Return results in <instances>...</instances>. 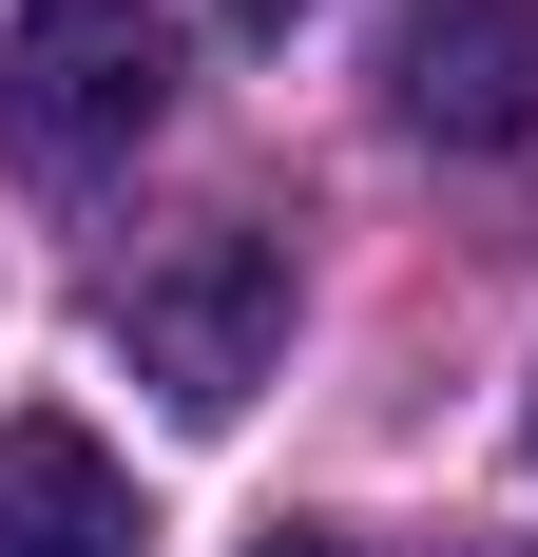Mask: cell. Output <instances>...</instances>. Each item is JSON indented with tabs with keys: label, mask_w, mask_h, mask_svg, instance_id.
Masks as SVG:
<instances>
[{
	"label": "cell",
	"mask_w": 538,
	"mask_h": 557,
	"mask_svg": "<svg viewBox=\"0 0 538 557\" xmlns=\"http://www.w3.org/2000/svg\"><path fill=\"white\" fill-rule=\"evenodd\" d=\"M0 557H135V481L77 423H0Z\"/></svg>",
	"instance_id": "277c9868"
},
{
	"label": "cell",
	"mask_w": 538,
	"mask_h": 557,
	"mask_svg": "<svg viewBox=\"0 0 538 557\" xmlns=\"http://www.w3.org/2000/svg\"><path fill=\"white\" fill-rule=\"evenodd\" d=\"M231 20H250V39H269V20H308V0H231Z\"/></svg>",
	"instance_id": "5b68a950"
},
{
	"label": "cell",
	"mask_w": 538,
	"mask_h": 557,
	"mask_svg": "<svg viewBox=\"0 0 538 557\" xmlns=\"http://www.w3.org/2000/svg\"><path fill=\"white\" fill-rule=\"evenodd\" d=\"M173 115V20L155 0H20V39H0V135L20 154H135Z\"/></svg>",
	"instance_id": "7a4b0ae2"
},
{
	"label": "cell",
	"mask_w": 538,
	"mask_h": 557,
	"mask_svg": "<svg viewBox=\"0 0 538 557\" xmlns=\"http://www.w3.org/2000/svg\"><path fill=\"white\" fill-rule=\"evenodd\" d=\"M384 115L442 135V154L538 135V0H404L384 20Z\"/></svg>",
	"instance_id": "3957f363"
},
{
	"label": "cell",
	"mask_w": 538,
	"mask_h": 557,
	"mask_svg": "<svg viewBox=\"0 0 538 557\" xmlns=\"http://www.w3.org/2000/svg\"><path fill=\"white\" fill-rule=\"evenodd\" d=\"M115 366L173 404V423H231V404L269 385V327H289V250L269 231H173V250H135L115 270Z\"/></svg>",
	"instance_id": "6da1fadb"
},
{
	"label": "cell",
	"mask_w": 538,
	"mask_h": 557,
	"mask_svg": "<svg viewBox=\"0 0 538 557\" xmlns=\"http://www.w3.org/2000/svg\"><path fill=\"white\" fill-rule=\"evenodd\" d=\"M269 557H346V539H269Z\"/></svg>",
	"instance_id": "8992f818"
}]
</instances>
